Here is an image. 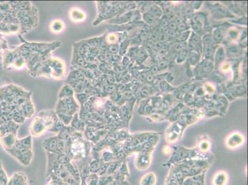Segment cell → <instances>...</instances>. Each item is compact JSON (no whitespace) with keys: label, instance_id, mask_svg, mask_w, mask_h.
Masks as SVG:
<instances>
[{"label":"cell","instance_id":"cell-1","mask_svg":"<svg viewBox=\"0 0 248 185\" xmlns=\"http://www.w3.org/2000/svg\"><path fill=\"white\" fill-rule=\"evenodd\" d=\"M214 160H190L172 164L165 179V185H182L188 177L207 172Z\"/></svg>","mask_w":248,"mask_h":185},{"label":"cell","instance_id":"cell-2","mask_svg":"<svg viewBox=\"0 0 248 185\" xmlns=\"http://www.w3.org/2000/svg\"><path fill=\"white\" fill-rule=\"evenodd\" d=\"M173 151L168 161L163 165L164 166H169L173 163L190 160H214L215 157L212 153L204 154L197 147L193 149H187L182 146L172 147Z\"/></svg>","mask_w":248,"mask_h":185},{"label":"cell","instance_id":"cell-3","mask_svg":"<svg viewBox=\"0 0 248 185\" xmlns=\"http://www.w3.org/2000/svg\"><path fill=\"white\" fill-rule=\"evenodd\" d=\"M152 151H141L135 154L134 163L136 168L140 171L146 170L151 164Z\"/></svg>","mask_w":248,"mask_h":185},{"label":"cell","instance_id":"cell-4","mask_svg":"<svg viewBox=\"0 0 248 185\" xmlns=\"http://www.w3.org/2000/svg\"><path fill=\"white\" fill-rule=\"evenodd\" d=\"M245 140L243 136L240 133H235L229 136L225 140V146L228 150H235L241 147Z\"/></svg>","mask_w":248,"mask_h":185},{"label":"cell","instance_id":"cell-5","mask_svg":"<svg viewBox=\"0 0 248 185\" xmlns=\"http://www.w3.org/2000/svg\"><path fill=\"white\" fill-rule=\"evenodd\" d=\"M228 182V175L226 172L219 170L214 175L212 180V185H227Z\"/></svg>","mask_w":248,"mask_h":185},{"label":"cell","instance_id":"cell-6","mask_svg":"<svg viewBox=\"0 0 248 185\" xmlns=\"http://www.w3.org/2000/svg\"><path fill=\"white\" fill-rule=\"evenodd\" d=\"M157 177L154 172H148L144 175L140 180V185H156Z\"/></svg>","mask_w":248,"mask_h":185},{"label":"cell","instance_id":"cell-7","mask_svg":"<svg viewBox=\"0 0 248 185\" xmlns=\"http://www.w3.org/2000/svg\"><path fill=\"white\" fill-rule=\"evenodd\" d=\"M196 147L204 154H211L212 153L211 150V143L209 140L207 139H201Z\"/></svg>","mask_w":248,"mask_h":185},{"label":"cell","instance_id":"cell-8","mask_svg":"<svg viewBox=\"0 0 248 185\" xmlns=\"http://www.w3.org/2000/svg\"><path fill=\"white\" fill-rule=\"evenodd\" d=\"M144 19L147 23L152 24L155 22L156 20V17L152 13H146L144 15Z\"/></svg>","mask_w":248,"mask_h":185},{"label":"cell","instance_id":"cell-9","mask_svg":"<svg viewBox=\"0 0 248 185\" xmlns=\"http://www.w3.org/2000/svg\"><path fill=\"white\" fill-rule=\"evenodd\" d=\"M150 11L152 12V14H153L155 15H156L160 17L162 15L161 9L159 8V7H158L156 5L151 6V8H150Z\"/></svg>","mask_w":248,"mask_h":185},{"label":"cell","instance_id":"cell-10","mask_svg":"<svg viewBox=\"0 0 248 185\" xmlns=\"http://www.w3.org/2000/svg\"><path fill=\"white\" fill-rule=\"evenodd\" d=\"M214 39L217 41L220 40L223 36V31L221 29L217 30L214 33Z\"/></svg>","mask_w":248,"mask_h":185},{"label":"cell","instance_id":"cell-11","mask_svg":"<svg viewBox=\"0 0 248 185\" xmlns=\"http://www.w3.org/2000/svg\"><path fill=\"white\" fill-rule=\"evenodd\" d=\"M223 58H224V53H223V49H222V48H220V49L218 50V52H217V55H216L217 61H222Z\"/></svg>","mask_w":248,"mask_h":185},{"label":"cell","instance_id":"cell-12","mask_svg":"<svg viewBox=\"0 0 248 185\" xmlns=\"http://www.w3.org/2000/svg\"><path fill=\"white\" fill-rule=\"evenodd\" d=\"M163 150V153L165 154V155H171L172 154V151H173V148H172V147H170V146H165L164 147V149L162 150Z\"/></svg>","mask_w":248,"mask_h":185},{"label":"cell","instance_id":"cell-13","mask_svg":"<svg viewBox=\"0 0 248 185\" xmlns=\"http://www.w3.org/2000/svg\"><path fill=\"white\" fill-rule=\"evenodd\" d=\"M146 56H147V54H146V51L144 50H143V49L140 50L139 51V52H138V56L139 60L144 61V59L146 58Z\"/></svg>","mask_w":248,"mask_h":185},{"label":"cell","instance_id":"cell-14","mask_svg":"<svg viewBox=\"0 0 248 185\" xmlns=\"http://www.w3.org/2000/svg\"><path fill=\"white\" fill-rule=\"evenodd\" d=\"M188 34H189V32H184L183 33L181 34L180 35H179L178 36V40L180 42H183L185 41L186 40V39H187Z\"/></svg>","mask_w":248,"mask_h":185},{"label":"cell","instance_id":"cell-15","mask_svg":"<svg viewBox=\"0 0 248 185\" xmlns=\"http://www.w3.org/2000/svg\"><path fill=\"white\" fill-rule=\"evenodd\" d=\"M179 35V33L175 30H170L168 33V36L171 37V38H176V37H178Z\"/></svg>","mask_w":248,"mask_h":185},{"label":"cell","instance_id":"cell-16","mask_svg":"<svg viewBox=\"0 0 248 185\" xmlns=\"http://www.w3.org/2000/svg\"><path fill=\"white\" fill-rule=\"evenodd\" d=\"M159 42L160 43H164L165 42L167 39V35L165 33H162L159 37Z\"/></svg>","mask_w":248,"mask_h":185},{"label":"cell","instance_id":"cell-17","mask_svg":"<svg viewBox=\"0 0 248 185\" xmlns=\"http://www.w3.org/2000/svg\"><path fill=\"white\" fill-rule=\"evenodd\" d=\"M186 28V24H185V23H183V22H182V23L178 24V25H177V29H178L179 31L184 30Z\"/></svg>","mask_w":248,"mask_h":185},{"label":"cell","instance_id":"cell-18","mask_svg":"<svg viewBox=\"0 0 248 185\" xmlns=\"http://www.w3.org/2000/svg\"><path fill=\"white\" fill-rule=\"evenodd\" d=\"M168 27L171 30H175L177 29V25L175 22H171L168 24Z\"/></svg>","mask_w":248,"mask_h":185},{"label":"cell","instance_id":"cell-19","mask_svg":"<svg viewBox=\"0 0 248 185\" xmlns=\"http://www.w3.org/2000/svg\"><path fill=\"white\" fill-rule=\"evenodd\" d=\"M148 36H149V33L147 32H143L140 35V37L142 40H146L148 38Z\"/></svg>","mask_w":248,"mask_h":185},{"label":"cell","instance_id":"cell-20","mask_svg":"<svg viewBox=\"0 0 248 185\" xmlns=\"http://www.w3.org/2000/svg\"><path fill=\"white\" fill-rule=\"evenodd\" d=\"M161 87L162 90H166L168 88V85L165 82H162L161 83Z\"/></svg>","mask_w":248,"mask_h":185},{"label":"cell","instance_id":"cell-21","mask_svg":"<svg viewBox=\"0 0 248 185\" xmlns=\"http://www.w3.org/2000/svg\"><path fill=\"white\" fill-rule=\"evenodd\" d=\"M153 46H154V48L155 49H159L161 48V43H160L159 42H156L154 43Z\"/></svg>","mask_w":248,"mask_h":185},{"label":"cell","instance_id":"cell-22","mask_svg":"<svg viewBox=\"0 0 248 185\" xmlns=\"http://www.w3.org/2000/svg\"><path fill=\"white\" fill-rule=\"evenodd\" d=\"M182 49H183V45L181 44V43L177 44V45L175 46V50L176 51H180V50H182Z\"/></svg>","mask_w":248,"mask_h":185},{"label":"cell","instance_id":"cell-23","mask_svg":"<svg viewBox=\"0 0 248 185\" xmlns=\"http://www.w3.org/2000/svg\"><path fill=\"white\" fill-rule=\"evenodd\" d=\"M212 54H213V50H212V49H211V48H209V49H207V52H206V55H207V56H208L209 58H210V57H211V56L212 55Z\"/></svg>","mask_w":248,"mask_h":185},{"label":"cell","instance_id":"cell-24","mask_svg":"<svg viewBox=\"0 0 248 185\" xmlns=\"http://www.w3.org/2000/svg\"><path fill=\"white\" fill-rule=\"evenodd\" d=\"M167 65V62L166 61H162V62L159 63V67L161 68V69H164V68L166 67Z\"/></svg>","mask_w":248,"mask_h":185},{"label":"cell","instance_id":"cell-25","mask_svg":"<svg viewBox=\"0 0 248 185\" xmlns=\"http://www.w3.org/2000/svg\"><path fill=\"white\" fill-rule=\"evenodd\" d=\"M153 44H154V42H152V40H149V41L148 42V43H147L146 47H147L148 49H151V48H152V47H153Z\"/></svg>","mask_w":248,"mask_h":185},{"label":"cell","instance_id":"cell-26","mask_svg":"<svg viewBox=\"0 0 248 185\" xmlns=\"http://www.w3.org/2000/svg\"><path fill=\"white\" fill-rule=\"evenodd\" d=\"M168 24V21L167 18H164L162 21V25L163 26H167Z\"/></svg>","mask_w":248,"mask_h":185},{"label":"cell","instance_id":"cell-27","mask_svg":"<svg viewBox=\"0 0 248 185\" xmlns=\"http://www.w3.org/2000/svg\"><path fill=\"white\" fill-rule=\"evenodd\" d=\"M141 93L143 96H148L149 94V91L147 89H143L141 91Z\"/></svg>","mask_w":248,"mask_h":185},{"label":"cell","instance_id":"cell-28","mask_svg":"<svg viewBox=\"0 0 248 185\" xmlns=\"http://www.w3.org/2000/svg\"><path fill=\"white\" fill-rule=\"evenodd\" d=\"M211 37H210L209 35L207 36H205V38H204V42H206V43H209L210 42H211Z\"/></svg>","mask_w":248,"mask_h":185},{"label":"cell","instance_id":"cell-29","mask_svg":"<svg viewBox=\"0 0 248 185\" xmlns=\"http://www.w3.org/2000/svg\"><path fill=\"white\" fill-rule=\"evenodd\" d=\"M153 79H154L153 76H152V75H149V76H147V80H148V82H152V80H153Z\"/></svg>","mask_w":248,"mask_h":185},{"label":"cell","instance_id":"cell-30","mask_svg":"<svg viewBox=\"0 0 248 185\" xmlns=\"http://www.w3.org/2000/svg\"><path fill=\"white\" fill-rule=\"evenodd\" d=\"M165 51H165L164 49L162 48V49H159L158 53H159V54H161V55H163V54H164L165 53Z\"/></svg>","mask_w":248,"mask_h":185},{"label":"cell","instance_id":"cell-31","mask_svg":"<svg viewBox=\"0 0 248 185\" xmlns=\"http://www.w3.org/2000/svg\"><path fill=\"white\" fill-rule=\"evenodd\" d=\"M152 72H154V73H157L158 72V67L156 66L153 67V68L152 69Z\"/></svg>","mask_w":248,"mask_h":185},{"label":"cell","instance_id":"cell-32","mask_svg":"<svg viewBox=\"0 0 248 185\" xmlns=\"http://www.w3.org/2000/svg\"><path fill=\"white\" fill-rule=\"evenodd\" d=\"M158 36L156 35V34H155V33H154L153 35H152V39L153 40H156L157 39H158Z\"/></svg>","mask_w":248,"mask_h":185}]
</instances>
